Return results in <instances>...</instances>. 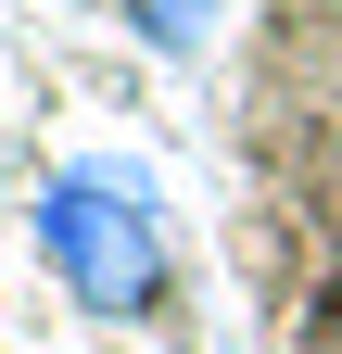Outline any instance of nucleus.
<instances>
[{
    "label": "nucleus",
    "mask_w": 342,
    "mask_h": 354,
    "mask_svg": "<svg viewBox=\"0 0 342 354\" xmlns=\"http://www.w3.org/2000/svg\"><path fill=\"white\" fill-rule=\"evenodd\" d=\"M38 266L64 279L76 317L102 329H140L165 304V190L114 152H76L38 177Z\"/></svg>",
    "instance_id": "nucleus-1"
},
{
    "label": "nucleus",
    "mask_w": 342,
    "mask_h": 354,
    "mask_svg": "<svg viewBox=\"0 0 342 354\" xmlns=\"http://www.w3.org/2000/svg\"><path fill=\"white\" fill-rule=\"evenodd\" d=\"M216 13H228V0H127V26H140L152 64H190L203 38H216Z\"/></svg>",
    "instance_id": "nucleus-2"
}]
</instances>
